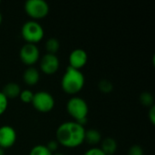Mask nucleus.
Listing matches in <instances>:
<instances>
[{"instance_id":"obj_15","label":"nucleus","mask_w":155,"mask_h":155,"mask_svg":"<svg viewBox=\"0 0 155 155\" xmlns=\"http://www.w3.org/2000/svg\"><path fill=\"white\" fill-rule=\"evenodd\" d=\"M45 49L47 54H55L60 49V43L56 38H49L45 43Z\"/></svg>"},{"instance_id":"obj_2","label":"nucleus","mask_w":155,"mask_h":155,"mask_svg":"<svg viewBox=\"0 0 155 155\" xmlns=\"http://www.w3.org/2000/svg\"><path fill=\"white\" fill-rule=\"evenodd\" d=\"M84 83L85 78L81 70H76L68 66L63 75L61 86L64 93L68 94H76L84 88Z\"/></svg>"},{"instance_id":"obj_12","label":"nucleus","mask_w":155,"mask_h":155,"mask_svg":"<svg viewBox=\"0 0 155 155\" xmlns=\"http://www.w3.org/2000/svg\"><path fill=\"white\" fill-rule=\"evenodd\" d=\"M21 91L22 90L20 88V85L17 84L16 83H8L3 87L1 92L9 100V99H15L16 97H19Z\"/></svg>"},{"instance_id":"obj_3","label":"nucleus","mask_w":155,"mask_h":155,"mask_svg":"<svg viewBox=\"0 0 155 155\" xmlns=\"http://www.w3.org/2000/svg\"><path fill=\"white\" fill-rule=\"evenodd\" d=\"M66 110L74 122L83 126L86 124L89 107L84 99L78 96H73L66 104Z\"/></svg>"},{"instance_id":"obj_11","label":"nucleus","mask_w":155,"mask_h":155,"mask_svg":"<svg viewBox=\"0 0 155 155\" xmlns=\"http://www.w3.org/2000/svg\"><path fill=\"white\" fill-rule=\"evenodd\" d=\"M40 79V74L39 71L33 67L30 66L28 68H26L23 74V80L25 82V84H26L27 85H35Z\"/></svg>"},{"instance_id":"obj_25","label":"nucleus","mask_w":155,"mask_h":155,"mask_svg":"<svg viewBox=\"0 0 155 155\" xmlns=\"http://www.w3.org/2000/svg\"><path fill=\"white\" fill-rule=\"evenodd\" d=\"M0 155H5V152L2 148H0Z\"/></svg>"},{"instance_id":"obj_5","label":"nucleus","mask_w":155,"mask_h":155,"mask_svg":"<svg viewBox=\"0 0 155 155\" xmlns=\"http://www.w3.org/2000/svg\"><path fill=\"white\" fill-rule=\"evenodd\" d=\"M25 11L34 21L43 19L49 13V5L44 0H28L25 4Z\"/></svg>"},{"instance_id":"obj_27","label":"nucleus","mask_w":155,"mask_h":155,"mask_svg":"<svg viewBox=\"0 0 155 155\" xmlns=\"http://www.w3.org/2000/svg\"><path fill=\"white\" fill-rule=\"evenodd\" d=\"M53 155H64V154H63V153H54V154H53Z\"/></svg>"},{"instance_id":"obj_17","label":"nucleus","mask_w":155,"mask_h":155,"mask_svg":"<svg viewBox=\"0 0 155 155\" xmlns=\"http://www.w3.org/2000/svg\"><path fill=\"white\" fill-rule=\"evenodd\" d=\"M29 155H53V153L46 148L45 145L37 144L31 149Z\"/></svg>"},{"instance_id":"obj_20","label":"nucleus","mask_w":155,"mask_h":155,"mask_svg":"<svg viewBox=\"0 0 155 155\" xmlns=\"http://www.w3.org/2000/svg\"><path fill=\"white\" fill-rule=\"evenodd\" d=\"M8 107V99L0 91V115L4 114Z\"/></svg>"},{"instance_id":"obj_23","label":"nucleus","mask_w":155,"mask_h":155,"mask_svg":"<svg viewBox=\"0 0 155 155\" xmlns=\"http://www.w3.org/2000/svg\"><path fill=\"white\" fill-rule=\"evenodd\" d=\"M84 155H105L104 153L97 147H92L90 149H88Z\"/></svg>"},{"instance_id":"obj_28","label":"nucleus","mask_w":155,"mask_h":155,"mask_svg":"<svg viewBox=\"0 0 155 155\" xmlns=\"http://www.w3.org/2000/svg\"><path fill=\"white\" fill-rule=\"evenodd\" d=\"M0 4H1V2H0Z\"/></svg>"},{"instance_id":"obj_7","label":"nucleus","mask_w":155,"mask_h":155,"mask_svg":"<svg viewBox=\"0 0 155 155\" xmlns=\"http://www.w3.org/2000/svg\"><path fill=\"white\" fill-rule=\"evenodd\" d=\"M19 55L22 63L30 67L39 61L40 52L36 45L26 43L21 47Z\"/></svg>"},{"instance_id":"obj_21","label":"nucleus","mask_w":155,"mask_h":155,"mask_svg":"<svg viewBox=\"0 0 155 155\" xmlns=\"http://www.w3.org/2000/svg\"><path fill=\"white\" fill-rule=\"evenodd\" d=\"M127 155H144L143 150L141 146L135 144L131 146V148L128 151V154Z\"/></svg>"},{"instance_id":"obj_8","label":"nucleus","mask_w":155,"mask_h":155,"mask_svg":"<svg viewBox=\"0 0 155 155\" xmlns=\"http://www.w3.org/2000/svg\"><path fill=\"white\" fill-rule=\"evenodd\" d=\"M60 62L56 54H45L40 60V69L47 75L54 74L59 69Z\"/></svg>"},{"instance_id":"obj_26","label":"nucleus","mask_w":155,"mask_h":155,"mask_svg":"<svg viewBox=\"0 0 155 155\" xmlns=\"http://www.w3.org/2000/svg\"><path fill=\"white\" fill-rule=\"evenodd\" d=\"M2 22H3V15H1V13H0V25H1Z\"/></svg>"},{"instance_id":"obj_24","label":"nucleus","mask_w":155,"mask_h":155,"mask_svg":"<svg viewBox=\"0 0 155 155\" xmlns=\"http://www.w3.org/2000/svg\"><path fill=\"white\" fill-rule=\"evenodd\" d=\"M148 117H149V120L151 122L152 124H155V106L153 105L150 107V110L148 112Z\"/></svg>"},{"instance_id":"obj_19","label":"nucleus","mask_w":155,"mask_h":155,"mask_svg":"<svg viewBox=\"0 0 155 155\" xmlns=\"http://www.w3.org/2000/svg\"><path fill=\"white\" fill-rule=\"evenodd\" d=\"M19 98L24 104H31L34 98V93L29 89L23 90L19 94Z\"/></svg>"},{"instance_id":"obj_18","label":"nucleus","mask_w":155,"mask_h":155,"mask_svg":"<svg viewBox=\"0 0 155 155\" xmlns=\"http://www.w3.org/2000/svg\"><path fill=\"white\" fill-rule=\"evenodd\" d=\"M98 87H99V90L104 93V94H109L113 91L114 89V85L113 84L107 80V79H103L99 82L98 84Z\"/></svg>"},{"instance_id":"obj_9","label":"nucleus","mask_w":155,"mask_h":155,"mask_svg":"<svg viewBox=\"0 0 155 155\" xmlns=\"http://www.w3.org/2000/svg\"><path fill=\"white\" fill-rule=\"evenodd\" d=\"M17 140L15 130L10 125H3L0 127V148L3 150L11 148Z\"/></svg>"},{"instance_id":"obj_4","label":"nucleus","mask_w":155,"mask_h":155,"mask_svg":"<svg viewBox=\"0 0 155 155\" xmlns=\"http://www.w3.org/2000/svg\"><path fill=\"white\" fill-rule=\"evenodd\" d=\"M21 35L27 44L39 43L45 36L43 26L36 21L29 20L25 22L21 28Z\"/></svg>"},{"instance_id":"obj_6","label":"nucleus","mask_w":155,"mask_h":155,"mask_svg":"<svg viewBox=\"0 0 155 155\" xmlns=\"http://www.w3.org/2000/svg\"><path fill=\"white\" fill-rule=\"evenodd\" d=\"M34 108L40 113H49L51 112L55 104L54 96L45 91H39L34 94V98L31 103Z\"/></svg>"},{"instance_id":"obj_14","label":"nucleus","mask_w":155,"mask_h":155,"mask_svg":"<svg viewBox=\"0 0 155 155\" xmlns=\"http://www.w3.org/2000/svg\"><path fill=\"white\" fill-rule=\"evenodd\" d=\"M102 135L100 132L96 129H89L85 130L84 133V142L90 145H96L97 143H101Z\"/></svg>"},{"instance_id":"obj_13","label":"nucleus","mask_w":155,"mask_h":155,"mask_svg":"<svg viewBox=\"0 0 155 155\" xmlns=\"http://www.w3.org/2000/svg\"><path fill=\"white\" fill-rule=\"evenodd\" d=\"M100 149L105 155H114L117 151V143L114 138L106 137L103 141H101Z\"/></svg>"},{"instance_id":"obj_1","label":"nucleus","mask_w":155,"mask_h":155,"mask_svg":"<svg viewBox=\"0 0 155 155\" xmlns=\"http://www.w3.org/2000/svg\"><path fill=\"white\" fill-rule=\"evenodd\" d=\"M84 126L74 121L61 124L56 130V141L65 148H76L84 143Z\"/></svg>"},{"instance_id":"obj_10","label":"nucleus","mask_w":155,"mask_h":155,"mask_svg":"<svg viewBox=\"0 0 155 155\" xmlns=\"http://www.w3.org/2000/svg\"><path fill=\"white\" fill-rule=\"evenodd\" d=\"M68 59H69L70 67L76 70H81L87 64L88 54L85 52V50L81 48H76L71 52Z\"/></svg>"},{"instance_id":"obj_16","label":"nucleus","mask_w":155,"mask_h":155,"mask_svg":"<svg viewBox=\"0 0 155 155\" xmlns=\"http://www.w3.org/2000/svg\"><path fill=\"white\" fill-rule=\"evenodd\" d=\"M140 102L143 105L151 107V106L154 105L153 104V102H154L153 95L149 92H143L140 95Z\"/></svg>"},{"instance_id":"obj_22","label":"nucleus","mask_w":155,"mask_h":155,"mask_svg":"<svg viewBox=\"0 0 155 155\" xmlns=\"http://www.w3.org/2000/svg\"><path fill=\"white\" fill-rule=\"evenodd\" d=\"M59 143H58V142L57 141H54V140H52V141H50L45 146H46V148L52 153H54V152H56L57 150H58V147H59Z\"/></svg>"}]
</instances>
